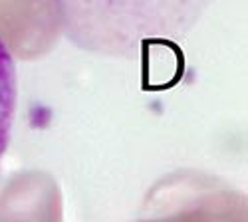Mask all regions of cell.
<instances>
[{"label":"cell","instance_id":"obj_1","mask_svg":"<svg viewBox=\"0 0 248 222\" xmlns=\"http://www.w3.org/2000/svg\"><path fill=\"white\" fill-rule=\"evenodd\" d=\"M213 0H54L62 34L81 52L141 59L179 48Z\"/></svg>","mask_w":248,"mask_h":222},{"label":"cell","instance_id":"obj_2","mask_svg":"<svg viewBox=\"0 0 248 222\" xmlns=\"http://www.w3.org/2000/svg\"><path fill=\"white\" fill-rule=\"evenodd\" d=\"M18 104V75L16 62L4 38L0 36V167L10 147V137Z\"/></svg>","mask_w":248,"mask_h":222}]
</instances>
